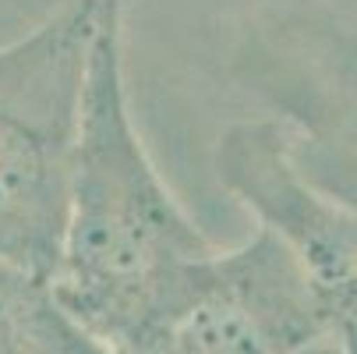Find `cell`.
Wrapping results in <instances>:
<instances>
[{
	"label": "cell",
	"mask_w": 357,
	"mask_h": 354,
	"mask_svg": "<svg viewBox=\"0 0 357 354\" xmlns=\"http://www.w3.org/2000/svg\"><path fill=\"white\" fill-rule=\"evenodd\" d=\"M124 0H107L92 39L57 305L114 354H152L198 263L213 256L160 177L124 89Z\"/></svg>",
	"instance_id": "1"
},
{
	"label": "cell",
	"mask_w": 357,
	"mask_h": 354,
	"mask_svg": "<svg viewBox=\"0 0 357 354\" xmlns=\"http://www.w3.org/2000/svg\"><path fill=\"white\" fill-rule=\"evenodd\" d=\"M107 0H68L0 46V266L36 280L61 263L92 39Z\"/></svg>",
	"instance_id": "2"
},
{
	"label": "cell",
	"mask_w": 357,
	"mask_h": 354,
	"mask_svg": "<svg viewBox=\"0 0 357 354\" xmlns=\"http://www.w3.org/2000/svg\"><path fill=\"white\" fill-rule=\"evenodd\" d=\"M230 75L290 131V156L357 216V25L326 0H266L244 15Z\"/></svg>",
	"instance_id": "3"
},
{
	"label": "cell",
	"mask_w": 357,
	"mask_h": 354,
	"mask_svg": "<svg viewBox=\"0 0 357 354\" xmlns=\"http://www.w3.org/2000/svg\"><path fill=\"white\" fill-rule=\"evenodd\" d=\"M336 333V305L294 251L259 227L234 251L198 263L152 354H301Z\"/></svg>",
	"instance_id": "4"
},
{
	"label": "cell",
	"mask_w": 357,
	"mask_h": 354,
	"mask_svg": "<svg viewBox=\"0 0 357 354\" xmlns=\"http://www.w3.org/2000/svg\"><path fill=\"white\" fill-rule=\"evenodd\" d=\"M216 177L294 251L340 316L357 297V216L297 170L287 124L280 117L230 124L216 142Z\"/></svg>",
	"instance_id": "5"
},
{
	"label": "cell",
	"mask_w": 357,
	"mask_h": 354,
	"mask_svg": "<svg viewBox=\"0 0 357 354\" xmlns=\"http://www.w3.org/2000/svg\"><path fill=\"white\" fill-rule=\"evenodd\" d=\"M336 337L343 344V354H357V297H350L336 316Z\"/></svg>",
	"instance_id": "6"
},
{
	"label": "cell",
	"mask_w": 357,
	"mask_h": 354,
	"mask_svg": "<svg viewBox=\"0 0 357 354\" xmlns=\"http://www.w3.org/2000/svg\"><path fill=\"white\" fill-rule=\"evenodd\" d=\"M301 354H343V344H340V337H336V333H329V337L315 340L312 347H304Z\"/></svg>",
	"instance_id": "7"
}]
</instances>
